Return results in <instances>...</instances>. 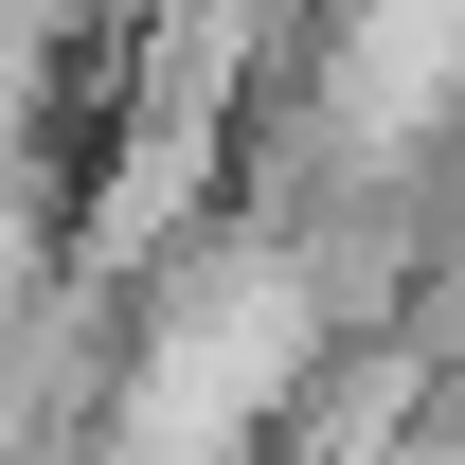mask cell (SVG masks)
Listing matches in <instances>:
<instances>
[]
</instances>
